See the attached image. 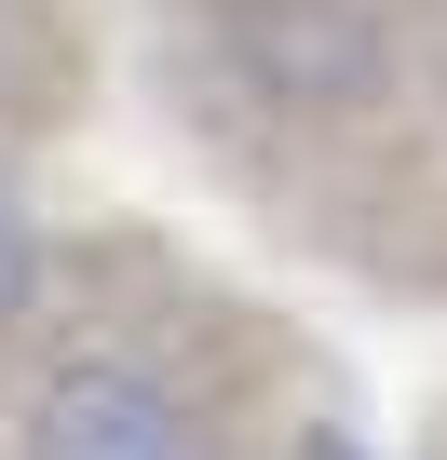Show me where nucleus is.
I'll list each match as a JSON object with an SVG mask.
<instances>
[{
	"instance_id": "obj_2",
	"label": "nucleus",
	"mask_w": 447,
	"mask_h": 460,
	"mask_svg": "<svg viewBox=\"0 0 447 460\" xmlns=\"http://www.w3.org/2000/svg\"><path fill=\"white\" fill-rule=\"evenodd\" d=\"M14 460H217V433H203V406H190L163 366H136V352H68V366L28 393Z\"/></svg>"
},
{
	"instance_id": "obj_1",
	"label": "nucleus",
	"mask_w": 447,
	"mask_h": 460,
	"mask_svg": "<svg viewBox=\"0 0 447 460\" xmlns=\"http://www.w3.org/2000/svg\"><path fill=\"white\" fill-rule=\"evenodd\" d=\"M217 55L245 95L299 122H353L393 95V14L380 0H217Z\"/></svg>"
},
{
	"instance_id": "obj_4",
	"label": "nucleus",
	"mask_w": 447,
	"mask_h": 460,
	"mask_svg": "<svg viewBox=\"0 0 447 460\" xmlns=\"http://www.w3.org/2000/svg\"><path fill=\"white\" fill-rule=\"evenodd\" d=\"M299 460H380V447H366L353 420H312V433H299Z\"/></svg>"
},
{
	"instance_id": "obj_3",
	"label": "nucleus",
	"mask_w": 447,
	"mask_h": 460,
	"mask_svg": "<svg viewBox=\"0 0 447 460\" xmlns=\"http://www.w3.org/2000/svg\"><path fill=\"white\" fill-rule=\"evenodd\" d=\"M28 298H41V230H28V203L0 190V339L28 325Z\"/></svg>"
}]
</instances>
